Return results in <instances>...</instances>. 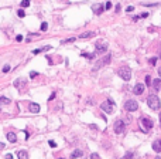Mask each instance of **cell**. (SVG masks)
<instances>
[{"label":"cell","instance_id":"1","mask_svg":"<svg viewBox=\"0 0 161 159\" xmlns=\"http://www.w3.org/2000/svg\"><path fill=\"white\" fill-rule=\"evenodd\" d=\"M147 105L151 108L153 111H158L160 107H161V102H160V98L157 97L156 94H150L147 97Z\"/></svg>","mask_w":161,"mask_h":159},{"label":"cell","instance_id":"2","mask_svg":"<svg viewBox=\"0 0 161 159\" xmlns=\"http://www.w3.org/2000/svg\"><path fill=\"white\" fill-rule=\"evenodd\" d=\"M110 60H112V56H110V54H107V56L102 57L100 60H98L95 67H93V71H98V70H100V68H103L105 65H107L110 63Z\"/></svg>","mask_w":161,"mask_h":159},{"label":"cell","instance_id":"3","mask_svg":"<svg viewBox=\"0 0 161 159\" xmlns=\"http://www.w3.org/2000/svg\"><path fill=\"white\" fill-rule=\"evenodd\" d=\"M153 121H151L150 118H146V116H143L141 119H140V128H141L143 132H148V131L153 128Z\"/></svg>","mask_w":161,"mask_h":159},{"label":"cell","instance_id":"4","mask_svg":"<svg viewBox=\"0 0 161 159\" xmlns=\"http://www.w3.org/2000/svg\"><path fill=\"white\" fill-rule=\"evenodd\" d=\"M117 74H119V77H120L122 80H124V81H130V78H132V71H130L129 67L119 68Z\"/></svg>","mask_w":161,"mask_h":159},{"label":"cell","instance_id":"5","mask_svg":"<svg viewBox=\"0 0 161 159\" xmlns=\"http://www.w3.org/2000/svg\"><path fill=\"white\" fill-rule=\"evenodd\" d=\"M100 108H102V111H105L106 114H112L113 111H115V102H113L112 100H107L105 102H102Z\"/></svg>","mask_w":161,"mask_h":159},{"label":"cell","instance_id":"6","mask_svg":"<svg viewBox=\"0 0 161 159\" xmlns=\"http://www.w3.org/2000/svg\"><path fill=\"white\" fill-rule=\"evenodd\" d=\"M124 108H126L129 112H134V111L139 109V102L136 100H127L126 104H124Z\"/></svg>","mask_w":161,"mask_h":159},{"label":"cell","instance_id":"7","mask_svg":"<svg viewBox=\"0 0 161 159\" xmlns=\"http://www.w3.org/2000/svg\"><path fill=\"white\" fill-rule=\"evenodd\" d=\"M115 132L116 134H123L124 132V122L122 121V119H117V121L115 122Z\"/></svg>","mask_w":161,"mask_h":159},{"label":"cell","instance_id":"8","mask_svg":"<svg viewBox=\"0 0 161 159\" xmlns=\"http://www.w3.org/2000/svg\"><path fill=\"white\" fill-rule=\"evenodd\" d=\"M95 51H96V54H102L107 51V44L106 43H96L95 44Z\"/></svg>","mask_w":161,"mask_h":159},{"label":"cell","instance_id":"9","mask_svg":"<svg viewBox=\"0 0 161 159\" xmlns=\"http://www.w3.org/2000/svg\"><path fill=\"white\" fill-rule=\"evenodd\" d=\"M144 89H146V85H144V84H141V82H139V84H136V85H134L133 92L136 95H141L143 92H144Z\"/></svg>","mask_w":161,"mask_h":159},{"label":"cell","instance_id":"10","mask_svg":"<svg viewBox=\"0 0 161 159\" xmlns=\"http://www.w3.org/2000/svg\"><path fill=\"white\" fill-rule=\"evenodd\" d=\"M28 109H30V112H33V114H38L40 112V105L35 104V102H30L28 104Z\"/></svg>","mask_w":161,"mask_h":159},{"label":"cell","instance_id":"11","mask_svg":"<svg viewBox=\"0 0 161 159\" xmlns=\"http://www.w3.org/2000/svg\"><path fill=\"white\" fill-rule=\"evenodd\" d=\"M92 10H93L95 14H102L103 10H105V6L103 4H95V6H92Z\"/></svg>","mask_w":161,"mask_h":159},{"label":"cell","instance_id":"12","mask_svg":"<svg viewBox=\"0 0 161 159\" xmlns=\"http://www.w3.org/2000/svg\"><path fill=\"white\" fill-rule=\"evenodd\" d=\"M153 149L156 152H161V139H157L153 142Z\"/></svg>","mask_w":161,"mask_h":159},{"label":"cell","instance_id":"13","mask_svg":"<svg viewBox=\"0 0 161 159\" xmlns=\"http://www.w3.org/2000/svg\"><path fill=\"white\" fill-rule=\"evenodd\" d=\"M7 141H9V142H11V143L17 142V136H16V134L9 132V134H7Z\"/></svg>","mask_w":161,"mask_h":159},{"label":"cell","instance_id":"14","mask_svg":"<svg viewBox=\"0 0 161 159\" xmlns=\"http://www.w3.org/2000/svg\"><path fill=\"white\" fill-rule=\"evenodd\" d=\"M82 155H83V152L81 151V149H76V151H74L72 154H71V159H76V158L82 156Z\"/></svg>","mask_w":161,"mask_h":159},{"label":"cell","instance_id":"15","mask_svg":"<svg viewBox=\"0 0 161 159\" xmlns=\"http://www.w3.org/2000/svg\"><path fill=\"white\" fill-rule=\"evenodd\" d=\"M93 36H95L93 31H86V33H82V34L79 36V38H91V37H93Z\"/></svg>","mask_w":161,"mask_h":159},{"label":"cell","instance_id":"16","mask_svg":"<svg viewBox=\"0 0 161 159\" xmlns=\"http://www.w3.org/2000/svg\"><path fill=\"white\" fill-rule=\"evenodd\" d=\"M17 158L19 159H28V154L26 151H19L17 152Z\"/></svg>","mask_w":161,"mask_h":159},{"label":"cell","instance_id":"17","mask_svg":"<svg viewBox=\"0 0 161 159\" xmlns=\"http://www.w3.org/2000/svg\"><path fill=\"white\" fill-rule=\"evenodd\" d=\"M153 87L156 91H160V87H161V78L160 80H153Z\"/></svg>","mask_w":161,"mask_h":159},{"label":"cell","instance_id":"18","mask_svg":"<svg viewBox=\"0 0 161 159\" xmlns=\"http://www.w3.org/2000/svg\"><path fill=\"white\" fill-rule=\"evenodd\" d=\"M81 57H86V58L92 60V58L96 57V53H95V54H92V53H82V54H81Z\"/></svg>","mask_w":161,"mask_h":159},{"label":"cell","instance_id":"19","mask_svg":"<svg viewBox=\"0 0 161 159\" xmlns=\"http://www.w3.org/2000/svg\"><path fill=\"white\" fill-rule=\"evenodd\" d=\"M11 101L9 98H4V97H0V105H9Z\"/></svg>","mask_w":161,"mask_h":159},{"label":"cell","instance_id":"20","mask_svg":"<svg viewBox=\"0 0 161 159\" xmlns=\"http://www.w3.org/2000/svg\"><path fill=\"white\" fill-rule=\"evenodd\" d=\"M51 47L50 46H47V47H44V49H37V50H33V54H38V53H43V51H47V50H50Z\"/></svg>","mask_w":161,"mask_h":159},{"label":"cell","instance_id":"21","mask_svg":"<svg viewBox=\"0 0 161 159\" xmlns=\"http://www.w3.org/2000/svg\"><path fill=\"white\" fill-rule=\"evenodd\" d=\"M21 85H24V81H21V80H17V81H14V87H21Z\"/></svg>","mask_w":161,"mask_h":159},{"label":"cell","instance_id":"22","mask_svg":"<svg viewBox=\"0 0 161 159\" xmlns=\"http://www.w3.org/2000/svg\"><path fill=\"white\" fill-rule=\"evenodd\" d=\"M120 159H133V154H132V152H127V154L124 155L123 158H120Z\"/></svg>","mask_w":161,"mask_h":159},{"label":"cell","instance_id":"23","mask_svg":"<svg viewBox=\"0 0 161 159\" xmlns=\"http://www.w3.org/2000/svg\"><path fill=\"white\" fill-rule=\"evenodd\" d=\"M30 6V0H23L21 2V7H28Z\"/></svg>","mask_w":161,"mask_h":159},{"label":"cell","instance_id":"24","mask_svg":"<svg viewBox=\"0 0 161 159\" xmlns=\"http://www.w3.org/2000/svg\"><path fill=\"white\" fill-rule=\"evenodd\" d=\"M146 85H148V87L151 85V77H150V75L146 77Z\"/></svg>","mask_w":161,"mask_h":159},{"label":"cell","instance_id":"25","mask_svg":"<svg viewBox=\"0 0 161 159\" xmlns=\"http://www.w3.org/2000/svg\"><path fill=\"white\" fill-rule=\"evenodd\" d=\"M17 14H19V17H24L26 16V13H24V10H23V9H20V10L17 11Z\"/></svg>","mask_w":161,"mask_h":159},{"label":"cell","instance_id":"26","mask_svg":"<svg viewBox=\"0 0 161 159\" xmlns=\"http://www.w3.org/2000/svg\"><path fill=\"white\" fill-rule=\"evenodd\" d=\"M103 6H105V10H109V9H112V3H110V2H107L106 4H103Z\"/></svg>","mask_w":161,"mask_h":159},{"label":"cell","instance_id":"27","mask_svg":"<svg viewBox=\"0 0 161 159\" xmlns=\"http://www.w3.org/2000/svg\"><path fill=\"white\" fill-rule=\"evenodd\" d=\"M47 29H48V24H47V23H43V24H41V30H43V31H45Z\"/></svg>","mask_w":161,"mask_h":159},{"label":"cell","instance_id":"28","mask_svg":"<svg viewBox=\"0 0 161 159\" xmlns=\"http://www.w3.org/2000/svg\"><path fill=\"white\" fill-rule=\"evenodd\" d=\"M10 71V65H4L3 67V73H9Z\"/></svg>","mask_w":161,"mask_h":159},{"label":"cell","instance_id":"29","mask_svg":"<svg viewBox=\"0 0 161 159\" xmlns=\"http://www.w3.org/2000/svg\"><path fill=\"white\" fill-rule=\"evenodd\" d=\"M37 75H38V73H35V71H31V73H30V77H31V78H35Z\"/></svg>","mask_w":161,"mask_h":159},{"label":"cell","instance_id":"30","mask_svg":"<svg viewBox=\"0 0 161 159\" xmlns=\"http://www.w3.org/2000/svg\"><path fill=\"white\" fill-rule=\"evenodd\" d=\"M91 159H100V156L98 154H92L91 155Z\"/></svg>","mask_w":161,"mask_h":159},{"label":"cell","instance_id":"31","mask_svg":"<svg viewBox=\"0 0 161 159\" xmlns=\"http://www.w3.org/2000/svg\"><path fill=\"white\" fill-rule=\"evenodd\" d=\"M71 41H75V37L74 38H67V40H64L62 43H71Z\"/></svg>","mask_w":161,"mask_h":159},{"label":"cell","instance_id":"32","mask_svg":"<svg viewBox=\"0 0 161 159\" xmlns=\"http://www.w3.org/2000/svg\"><path fill=\"white\" fill-rule=\"evenodd\" d=\"M133 10H134V7H133V6H129V7L126 9V11H129V13H132Z\"/></svg>","mask_w":161,"mask_h":159},{"label":"cell","instance_id":"33","mask_svg":"<svg viewBox=\"0 0 161 159\" xmlns=\"http://www.w3.org/2000/svg\"><path fill=\"white\" fill-rule=\"evenodd\" d=\"M48 143H50V146H52V148H55V146H57V143L54 142V141H50Z\"/></svg>","mask_w":161,"mask_h":159},{"label":"cell","instance_id":"34","mask_svg":"<svg viewBox=\"0 0 161 159\" xmlns=\"http://www.w3.org/2000/svg\"><path fill=\"white\" fill-rule=\"evenodd\" d=\"M6 159H13V155H11V154H7V155H6Z\"/></svg>","mask_w":161,"mask_h":159},{"label":"cell","instance_id":"35","mask_svg":"<svg viewBox=\"0 0 161 159\" xmlns=\"http://www.w3.org/2000/svg\"><path fill=\"white\" fill-rule=\"evenodd\" d=\"M16 40H17V41H21V40H23V36H17Z\"/></svg>","mask_w":161,"mask_h":159},{"label":"cell","instance_id":"36","mask_svg":"<svg viewBox=\"0 0 161 159\" xmlns=\"http://www.w3.org/2000/svg\"><path fill=\"white\" fill-rule=\"evenodd\" d=\"M156 61H157L156 58H150V64H156Z\"/></svg>","mask_w":161,"mask_h":159},{"label":"cell","instance_id":"37","mask_svg":"<svg viewBox=\"0 0 161 159\" xmlns=\"http://www.w3.org/2000/svg\"><path fill=\"white\" fill-rule=\"evenodd\" d=\"M6 148V146H4V143H3V142H0V149H4Z\"/></svg>","mask_w":161,"mask_h":159},{"label":"cell","instance_id":"38","mask_svg":"<svg viewBox=\"0 0 161 159\" xmlns=\"http://www.w3.org/2000/svg\"><path fill=\"white\" fill-rule=\"evenodd\" d=\"M158 75H160V78H161V67L158 68Z\"/></svg>","mask_w":161,"mask_h":159},{"label":"cell","instance_id":"39","mask_svg":"<svg viewBox=\"0 0 161 159\" xmlns=\"http://www.w3.org/2000/svg\"><path fill=\"white\" fill-rule=\"evenodd\" d=\"M156 159H161V155H158V156H157Z\"/></svg>","mask_w":161,"mask_h":159},{"label":"cell","instance_id":"40","mask_svg":"<svg viewBox=\"0 0 161 159\" xmlns=\"http://www.w3.org/2000/svg\"><path fill=\"white\" fill-rule=\"evenodd\" d=\"M160 122H161V114H160Z\"/></svg>","mask_w":161,"mask_h":159},{"label":"cell","instance_id":"41","mask_svg":"<svg viewBox=\"0 0 161 159\" xmlns=\"http://www.w3.org/2000/svg\"><path fill=\"white\" fill-rule=\"evenodd\" d=\"M160 91H161V87H160Z\"/></svg>","mask_w":161,"mask_h":159},{"label":"cell","instance_id":"42","mask_svg":"<svg viewBox=\"0 0 161 159\" xmlns=\"http://www.w3.org/2000/svg\"><path fill=\"white\" fill-rule=\"evenodd\" d=\"M64 2H67V0H64Z\"/></svg>","mask_w":161,"mask_h":159},{"label":"cell","instance_id":"43","mask_svg":"<svg viewBox=\"0 0 161 159\" xmlns=\"http://www.w3.org/2000/svg\"><path fill=\"white\" fill-rule=\"evenodd\" d=\"M61 159H62V158H61Z\"/></svg>","mask_w":161,"mask_h":159}]
</instances>
